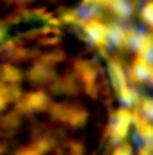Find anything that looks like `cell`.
Here are the masks:
<instances>
[{"label": "cell", "instance_id": "7a4b0ae2", "mask_svg": "<svg viewBox=\"0 0 153 155\" xmlns=\"http://www.w3.org/2000/svg\"><path fill=\"white\" fill-rule=\"evenodd\" d=\"M79 0H0V22L33 24L43 22V16H50L70 9Z\"/></svg>", "mask_w": 153, "mask_h": 155}, {"label": "cell", "instance_id": "6da1fadb", "mask_svg": "<svg viewBox=\"0 0 153 155\" xmlns=\"http://www.w3.org/2000/svg\"><path fill=\"white\" fill-rule=\"evenodd\" d=\"M112 110L108 69L79 35L33 22L0 41V155H97Z\"/></svg>", "mask_w": 153, "mask_h": 155}]
</instances>
